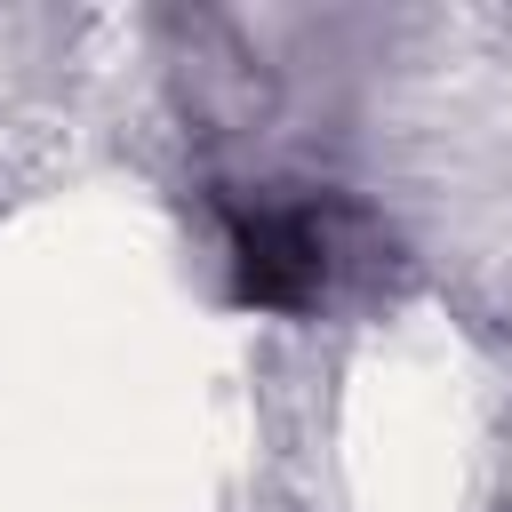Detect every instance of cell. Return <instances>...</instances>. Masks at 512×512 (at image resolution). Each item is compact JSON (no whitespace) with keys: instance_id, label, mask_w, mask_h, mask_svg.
I'll use <instances>...</instances> for the list:
<instances>
[{"instance_id":"6da1fadb","label":"cell","mask_w":512,"mask_h":512,"mask_svg":"<svg viewBox=\"0 0 512 512\" xmlns=\"http://www.w3.org/2000/svg\"><path fill=\"white\" fill-rule=\"evenodd\" d=\"M200 216L216 232L224 296L248 304V312H272V320L368 312L408 272L400 232L360 192L296 176V168L208 176L200 184Z\"/></svg>"}]
</instances>
